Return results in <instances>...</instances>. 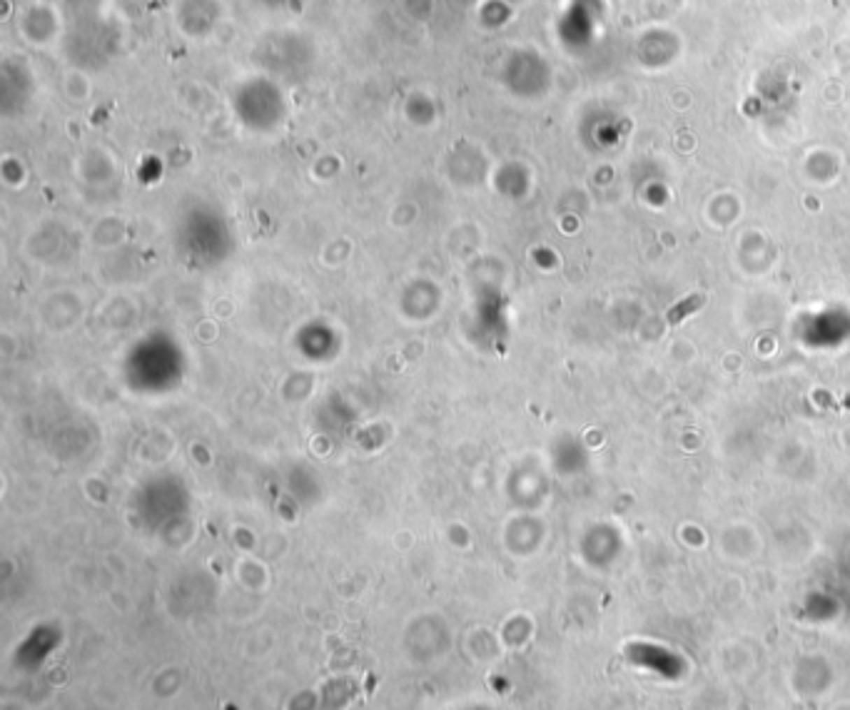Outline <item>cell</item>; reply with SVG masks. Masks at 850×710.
I'll use <instances>...</instances> for the list:
<instances>
[{
	"label": "cell",
	"mask_w": 850,
	"mask_h": 710,
	"mask_svg": "<svg viewBox=\"0 0 850 710\" xmlns=\"http://www.w3.org/2000/svg\"><path fill=\"white\" fill-rule=\"evenodd\" d=\"M703 301H706V297H703V294H693V297H688V299L679 301V304H676V307L671 309V312H668V317H666L668 324H671V327L681 324L686 317H688V314H693L698 307H703Z\"/></svg>",
	"instance_id": "obj_1"
}]
</instances>
